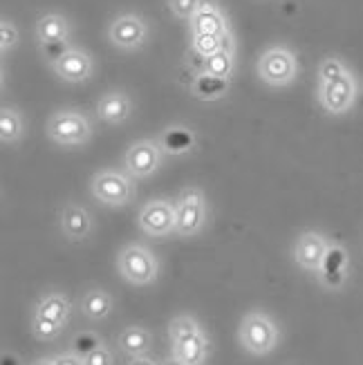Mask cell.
Instances as JSON below:
<instances>
[{
  "label": "cell",
  "mask_w": 363,
  "mask_h": 365,
  "mask_svg": "<svg viewBox=\"0 0 363 365\" xmlns=\"http://www.w3.org/2000/svg\"><path fill=\"white\" fill-rule=\"evenodd\" d=\"M54 365H78V363H76L74 359H58Z\"/></svg>",
  "instance_id": "35"
},
{
  "label": "cell",
  "mask_w": 363,
  "mask_h": 365,
  "mask_svg": "<svg viewBox=\"0 0 363 365\" xmlns=\"http://www.w3.org/2000/svg\"><path fill=\"white\" fill-rule=\"evenodd\" d=\"M63 229L72 237H81L90 229V215L83 209H78V206H70V209L63 213Z\"/></svg>",
  "instance_id": "16"
},
{
  "label": "cell",
  "mask_w": 363,
  "mask_h": 365,
  "mask_svg": "<svg viewBox=\"0 0 363 365\" xmlns=\"http://www.w3.org/2000/svg\"><path fill=\"white\" fill-rule=\"evenodd\" d=\"M68 43L66 41H52V43H43V54L47 61H52L54 66L61 61V58H66L68 56Z\"/></svg>",
  "instance_id": "27"
},
{
  "label": "cell",
  "mask_w": 363,
  "mask_h": 365,
  "mask_svg": "<svg viewBox=\"0 0 363 365\" xmlns=\"http://www.w3.org/2000/svg\"><path fill=\"white\" fill-rule=\"evenodd\" d=\"M178 354L182 359V363H191L195 365L202 354H204V343L198 334H191V336H186V339H180L178 341Z\"/></svg>",
  "instance_id": "19"
},
{
  "label": "cell",
  "mask_w": 363,
  "mask_h": 365,
  "mask_svg": "<svg viewBox=\"0 0 363 365\" xmlns=\"http://www.w3.org/2000/svg\"><path fill=\"white\" fill-rule=\"evenodd\" d=\"M242 339L251 352H267L274 343L272 323L262 316H251L242 327Z\"/></svg>",
  "instance_id": "10"
},
{
  "label": "cell",
  "mask_w": 363,
  "mask_h": 365,
  "mask_svg": "<svg viewBox=\"0 0 363 365\" xmlns=\"http://www.w3.org/2000/svg\"><path fill=\"white\" fill-rule=\"evenodd\" d=\"M325 245L319 235H314V233H307L303 235L301 240H298L296 245V258L301 264L314 269V267H321L323 262V256H325Z\"/></svg>",
  "instance_id": "12"
},
{
  "label": "cell",
  "mask_w": 363,
  "mask_h": 365,
  "mask_svg": "<svg viewBox=\"0 0 363 365\" xmlns=\"http://www.w3.org/2000/svg\"><path fill=\"white\" fill-rule=\"evenodd\" d=\"M16 29L7 23V21H3V25H0V47H3V50H7L9 45H14L16 43Z\"/></svg>",
  "instance_id": "31"
},
{
  "label": "cell",
  "mask_w": 363,
  "mask_h": 365,
  "mask_svg": "<svg viewBox=\"0 0 363 365\" xmlns=\"http://www.w3.org/2000/svg\"><path fill=\"white\" fill-rule=\"evenodd\" d=\"M56 331H58L56 323H52V321L43 319V316H39V319H36V334L39 336H54Z\"/></svg>",
  "instance_id": "32"
},
{
  "label": "cell",
  "mask_w": 363,
  "mask_h": 365,
  "mask_svg": "<svg viewBox=\"0 0 363 365\" xmlns=\"http://www.w3.org/2000/svg\"><path fill=\"white\" fill-rule=\"evenodd\" d=\"M133 365H153L150 361H146V359H141V361H135Z\"/></svg>",
  "instance_id": "37"
},
{
  "label": "cell",
  "mask_w": 363,
  "mask_h": 365,
  "mask_svg": "<svg viewBox=\"0 0 363 365\" xmlns=\"http://www.w3.org/2000/svg\"><path fill=\"white\" fill-rule=\"evenodd\" d=\"M193 144H195V137L186 128H170L164 135V148L173 155H182L186 150H191Z\"/></svg>",
  "instance_id": "18"
},
{
  "label": "cell",
  "mask_w": 363,
  "mask_h": 365,
  "mask_svg": "<svg viewBox=\"0 0 363 365\" xmlns=\"http://www.w3.org/2000/svg\"><path fill=\"white\" fill-rule=\"evenodd\" d=\"M128 99L123 97V94H106L99 103V113L106 121H113V123H119L128 117Z\"/></svg>",
  "instance_id": "15"
},
{
  "label": "cell",
  "mask_w": 363,
  "mask_h": 365,
  "mask_svg": "<svg viewBox=\"0 0 363 365\" xmlns=\"http://www.w3.org/2000/svg\"><path fill=\"white\" fill-rule=\"evenodd\" d=\"M200 3L202 0H170V7L180 19H193L200 11Z\"/></svg>",
  "instance_id": "29"
},
{
  "label": "cell",
  "mask_w": 363,
  "mask_h": 365,
  "mask_svg": "<svg viewBox=\"0 0 363 365\" xmlns=\"http://www.w3.org/2000/svg\"><path fill=\"white\" fill-rule=\"evenodd\" d=\"M19 135H21L19 115H16L14 110H3V113H0V139L7 144V141H14Z\"/></svg>",
  "instance_id": "21"
},
{
  "label": "cell",
  "mask_w": 363,
  "mask_h": 365,
  "mask_svg": "<svg viewBox=\"0 0 363 365\" xmlns=\"http://www.w3.org/2000/svg\"><path fill=\"white\" fill-rule=\"evenodd\" d=\"M139 222L148 233L162 235L175 227V209L168 202H153L144 209Z\"/></svg>",
  "instance_id": "9"
},
{
  "label": "cell",
  "mask_w": 363,
  "mask_h": 365,
  "mask_svg": "<svg viewBox=\"0 0 363 365\" xmlns=\"http://www.w3.org/2000/svg\"><path fill=\"white\" fill-rule=\"evenodd\" d=\"M166 365H184V363H166Z\"/></svg>",
  "instance_id": "38"
},
{
  "label": "cell",
  "mask_w": 363,
  "mask_h": 365,
  "mask_svg": "<svg viewBox=\"0 0 363 365\" xmlns=\"http://www.w3.org/2000/svg\"><path fill=\"white\" fill-rule=\"evenodd\" d=\"M108 307H110V300L101 292H92L83 300V309L90 316H94V319H101V316H106L108 314Z\"/></svg>",
  "instance_id": "25"
},
{
  "label": "cell",
  "mask_w": 363,
  "mask_h": 365,
  "mask_svg": "<svg viewBox=\"0 0 363 365\" xmlns=\"http://www.w3.org/2000/svg\"><path fill=\"white\" fill-rule=\"evenodd\" d=\"M121 272L133 282H148L155 276V262L148 251L131 247L121 253Z\"/></svg>",
  "instance_id": "6"
},
{
  "label": "cell",
  "mask_w": 363,
  "mask_h": 365,
  "mask_svg": "<svg viewBox=\"0 0 363 365\" xmlns=\"http://www.w3.org/2000/svg\"><path fill=\"white\" fill-rule=\"evenodd\" d=\"M110 36L123 50H133V47H139L144 43L146 27L137 16H121V19L115 21L113 29H110Z\"/></svg>",
  "instance_id": "8"
},
{
  "label": "cell",
  "mask_w": 363,
  "mask_h": 365,
  "mask_svg": "<svg viewBox=\"0 0 363 365\" xmlns=\"http://www.w3.org/2000/svg\"><path fill=\"white\" fill-rule=\"evenodd\" d=\"M260 76L272 86H285L296 74V61L287 50H272L260 58Z\"/></svg>",
  "instance_id": "1"
},
{
  "label": "cell",
  "mask_w": 363,
  "mask_h": 365,
  "mask_svg": "<svg viewBox=\"0 0 363 365\" xmlns=\"http://www.w3.org/2000/svg\"><path fill=\"white\" fill-rule=\"evenodd\" d=\"M39 36L43 43H52V41H66L68 36V25L61 16H45L39 23Z\"/></svg>",
  "instance_id": "17"
},
{
  "label": "cell",
  "mask_w": 363,
  "mask_h": 365,
  "mask_svg": "<svg viewBox=\"0 0 363 365\" xmlns=\"http://www.w3.org/2000/svg\"><path fill=\"white\" fill-rule=\"evenodd\" d=\"M229 88V78H220V76H213L209 72H202L195 83H193V90L198 97L202 99H215V97H223Z\"/></svg>",
  "instance_id": "14"
},
{
  "label": "cell",
  "mask_w": 363,
  "mask_h": 365,
  "mask_svg": "<svg viewBox=\"0 0 363 365\" xmlns=\"http://www.w3.org/2000/svg\"><path fill=\"white\" fill-rule=\"evenodd\" d=\"M202 193L195 188H188L182 193L175 209V229L182 233H193L202 225Z\"/></svg>",
  "instance_id": "4"
},
{
  "label": "cell",
  "mask_w": 363,
  "mask_h": 365,
  "mask_svg": "<svg viewBox=\"0 0 363 365\" xmlns=\"http://www.w3.org/2000/svg\"><path fill=\"white\" fill-rule=\"evenodd\" d=\"M3 365H19V361L11 359V356H5V359H3Z\"/></svg>",
  "instance_id": "36"
},
{
  "label": "cell",
  "mask_w": 363,
  "mask_h": 365,
  "mask_svg": "<svg viewBox=\"0 0 363 365\" xmlns=\"http://www.w3.org/2000/svg\"><path fill=\"white\" fill-rule=\"evenodd\" d=\"M195 52L204 58H209L218 52H223V36H209V34H195L193 38Z\"/></svg>",
  "instance_id": "22"
},
{
  "label": "cell",
  "mask_w": 363,
  "mask_h": 365,
  "mask_svg": "<svg viewBox=\"0 0 363 365\" xmlns=\"http://www.w3.org/2000/svg\"><path fill=\"white\" fill-rule=\"evenodd\" d=\"M146 334L141 329H126L123 331V336H121V345L126 347L128 352H141V350H146Z\"/></svg>",
  "instance_id": "26"
},
{
  "label": "cell",
  "mask_w": 363,
  "mask_h": 365,
  "mask_svg": "<svg viewBox=\"0 0 363 365\" xmlns=\"http://www.w3.org/2000/svg\"><path fill=\"white\" fill-rule=\"evenodd\" d=\"M193 31L195 34H209V36H225L227 27L223 23V16L218 14L211 0H202L200 11L193 16Z\"/></svg>",
  "instance_id": "11"
},
{
  "label": "cell",
  "mask_w": 363,
  "mask_h": 365,
  "mask_svg": "<svg viewBox=\"0 0 363 365\" xmlns=\"http://www.w3.org/2000/svg\"><path fill=\"white\" fill-rule=\"evenodd\" d=\"M92 190L101 202L106 204H126L131 197V184L119 173H101V175L94 178Z\"/></svg>",
  "instance_id": "3"
},
{
  "label": "cell",
  "mask_w": 363,
  "mask_h": 365,
  "mask_svg": "<svg viewBox=\"0 0 363 365\" xmlns=\"http://www.w3.org/2000/svg\"><path fill=\"white\" fill-rule=\"evenodd\" d=\"M47 133H50V137L56 139L58 144L74 146V144H81V141L88 139L90 125H88V121L81 115L63 113V115H56L50 121V128H47Z\"/></svg>",
  "instance_id": "2"
},
{
  "label": "cell",
  "mask_w": 363,
  "mask_h": 365,
  "mask_svg": "<svg viewBox=\"0 0 363 365\" xmlns=\"http://www.w3.org/2000/svg\"><path fill=\"white\" fill-rule=\"evenodd\" d=\"M66 314H68V303H63L61 298H50V300H45V303L41 305V312L39 316H43V319L47 321H52V323H61L63 319H66Z\"/></svg>",
  "instance_id": "24"
},
{
  "label": "cell",
  "mask_w": 363,
  "mask_h": 365,
  "mask_svg": "<svg viewBox=\"0 0 363 365\" xmlns=\"http://www.w3.org/2000/svg\"><path fill=\"white\" fill-rule=\"evenodd\" d=\"M233 68V61H231V52H218L209 58H204V72H209L213 76L220 78H229Z\"/></svg>",
  "instance_id": "20"
},
{
  "label": "cell",
  "mask_w": 363,
  "mask_h": 365,
  "mask_svg": "<svg viewBox=\"0 0 363 365\" xmlns=\"http://www.w3.org/2000/svg\"><path fill=\"white\" fill-rule=\"evenodd\" d=\"M321 99H323V106L329 110V113H345L354 99L352 78L345 74V76L337 78V81H323Z\"/></svg>",
  "instance_id": "5"
},
{
  "label": "cell",
  "mask_w": 363,
  "mask_h": 365,
  "mask_svg": "<svg viewBox=\"0 0 363 365\" xmlns=\"http://www.w3.org/2000/svg\"><path fill=\"white\" fill-rule=\"evenodd\" d=\"M86 365H110V356L106 350H99L97 352H92L90 356H86Z\"/></svg>",
  "instance_id": "33"
},
{
  "label": "cell",
  "mask_w": 363,
  "mask_h": 365,
  "mask_svg": "<svg viewBox=\"0 0 363 365\" xmlns=\"http://www.w3.org/2000/svg\"><path fill=\"white\" fill-rule=\"evenodd\" d=\"M99 345L101 343L94 334H81V336H76V341H74V352L81 354V356H90L92 352L99 350Z\"/></svg>",
  "instance_id": "28"
},
{
  "label": "cell",
  "mask_w": 363,
  "mask_h": 365,
  "mask_svg": "<svg viewBox=\"0 0 363 365\" xmlns=\"http://www.w3.org/2000/svg\"><path fill=\"white\" fill-rule=\"evenodd\" d=\"M348 72H345L343 68V63L337 61V58H327L323 66H321V76H323V81H337V78L345 76Z\"/></svg>",
  "instance_id": "30"
},
{
  "label": "cell",
  "mask_w": 363,
  "mask_h": 365,
  "mask_svg": "<svg viewBox=\"0 0 363 365\" xmlns=\"http://www.w3.org/2000/svg\"><path fill=\"white\" fill-rule=\"evenodd\" d=\"M54 68L63 78H68V81H83V78H88V74H90V58L81 52L70 50L68 56L61 58Z\"/></svg>",
  "instance_id": "13"
},
{
  "label": "cell",
  "mask_w": 363,
  "mask_h": 365,
  "mask_svg": "<svg viewBox=\"0 0 363 365\" xmlns=\"http://www.w3.org/2000/svg\"><path fill=\"white\" fill-rule=\"evenodd\" d=\"M126 166L133 173L135 178H146L150 173L160 166V153H157V146L150 144V141H139L135 144L128 155H126Z\"/></svg>",
  "instance_id": "7"
},
{
  "label": "cell",
  "mask_w": 363,
  "mask_h": 365,
  "mask_svg": "<svg viewBox=\"0 0 363 365\" xmlns=\"http://www.w3.org/2000/svg\"><path fill=\"white\" fill-rule=\"evenodd\" d=\"M327 284H334V287H339V284L343 282V274H332V276H323Z\"/></svg>",
  "instance_id": "34"
},
{
  "label": "cell",
  "mask_w": 363,
  "mask_h": 365,
  "mask_svg": "<svg viewBox=\"0 0 363 365\" xmlns=\"http://www.w3.org/2000/svg\"><path fill=\"white\" fill-rule=\"evenodd\" d=\"M343 264H345V251L339 247H332L325 251L321 269H323V276H332V274H343Z\"/></svg>",
  "instance_id": "23"
}]
</instances>
